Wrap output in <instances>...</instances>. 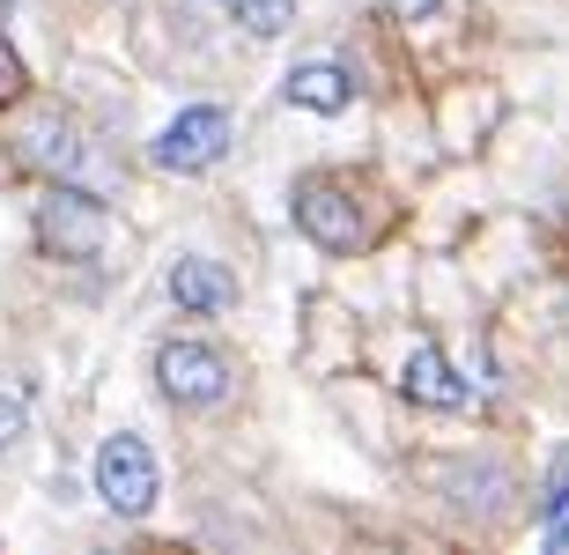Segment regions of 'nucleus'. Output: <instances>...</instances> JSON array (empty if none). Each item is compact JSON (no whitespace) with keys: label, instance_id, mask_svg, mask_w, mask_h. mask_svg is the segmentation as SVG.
<instances>
[{"label":"nucleus","instance_id":"nucleus-4","mask_svg":"<svg viewBox=\"0 0 569 555\" xmlns=\"http://www.w3.org/2000/svg\"><path fill=\"white\" fill-rule=\"evenodd\" d=\"M296 222H303V237H318L326 252H348V245H362V215H356V192L340 186V178H296Z\"/></svg>","mask_w":569,"mask_h":555},{"label":"nucleus","instance_id":"nucleus-2","mask_svg":"<svg viewBox=\"0 0 569 555\" xmlns=\"http://www.w3.org/2000/svg\"><path fill=\"white\" fill-rule=\"evenodd\" d=\"M97 496H104L119 518H141L148 504H156V452L141 445V437H104L97 445Z\"/></svg>","mask_w":569,"mask_h":555},{"label":"nucleus","instance_id":"nucleus-6","mask_svg":"<svg viewBox=\"0 0 569 555\" xmlns=\"http://www.w3.org/2000/svg\"><path fill=\"white\" fill-rule=\"evenodd\" d=\"M170 297H178V311L214 319V311H230V304H237V281H230V267H222V259L186 252V259H170Z\"/></svg>","mask_w":569,"mask_h":555},{"label":"nucleus","instance_id":"nucleus-1","mask_svg":"<svg viewBox=\"0 0 569 555\" xmlns=\"http://www.w3.org/2000/svg\"><path fill=\"white\" fill-rule=\"evenodd\" d=\"M104 237H111L104 200H97V192H82V186H67V178H52V192L38 200V245H44V252L89 267V259L104 252Z\"/></svg>","mask_w":569,"mask_h":555},{"label":"nucleus","instance_id":"nucleus-14","mask_svg":"<svg viewBox=\"0 0 569 555\" xmlns=\"http://www.w3.org/2000/svg\"><path fill=\"white\" fill-rule=\"evenodd\" d=\"M437 8H443V0H385V16H392V22H429Z\"/></svg>","mask_w":569,"mask_h":555},{"label":"nucleus","instance_id":"nucleus-12","mask_svg":"<svg viewBox=\"0 0 569 555\" xmlns=\"http://www.w3.org/2000/svg\"><path fill=\"white\" fill-rule=\"evenodd\" d=\"M22 423H30V415H22V400H16V393H0V452L22 437Z\"/></svg>","mask_w":569,"mask_h":555},{"label":"nucleus","instance_id":"nucleus-9","mask_svg":"<svg viewBox=\"0 0 569 555\" xmlns=\"http://www.w3.org/2000/svg\"><path fill=\"white\" fill-rule=\"evenodd\" d=\"M407 400H422V407H466V385H459V370L443 364L437 348H415L407 356Z\"/></svg>","mask_w":569,"mask_h":555},{"label":"nucleus","instance_id":"nucleus-13","mask_svg":"<svg viewBox=\"0 0 569 555\" xmlns=\"http://www.w3.org/2000/svg\"><path fill=\"white\" fill-rule=\"evenodd\" d=\"M22 97V60L8 52V38H0V105H16Z\"/></svg>","mask_w":569,"mask_h":555},{"label":"nucleus","instance_id":"nucleus-7","mask_svg":"<svg viewBox=\"0 0 569 555\" xmlns=\"http://www.w3.org/2000/svg\"><path fill=\"white\" fill-rule=\"evenodd\" d=\"M22 163L44 171V178H74V171H82V133H74V119L38 111V119L22 127Z\"/></svg>","mask_w":569,"mask_h":555},{"label":"nucleus","instance_id":"nucleus-11","mask_svg":"<svg viewBox=\"0 0 569 555\" xmlns=\"http://www.w3.org/2000/svg\"><path fill=\"white\" fill-rule=\"evenodd\" d=\"M540 541H548L555 555H569V467H562V482H555V496L540 504Z\"/></svg>","mask_w":569,"mask_h":555},{"label":"nucleus","instance_id":"nucleus-10","mask_svg":"<svg viewBox=\"0 0 569 555\" xmlns=\"http://www.w3.org/2000/svg\"><path fill=\"white\" fill-rule=\"evenodd\" d=\"M230 16L252 30V38H281L289 30V0H230Z\"/></svg>","mask_w":569,"mask_h":555},{"label":"nucleus","instance_id":"nucleus-5","mask_svg":"<svg viewBox=\"0 0 569 555\" xmlns=\"http://www.w3.org/2000/svg\"><path fill=\"white\" fill-rule=\"evenodd\" d=\"M156 378H163V393L178 407H214L230 393V364H222V348H208V341H170L163 356H156Z\"/></svg>","mask_w":569,"mask_h":555},{"label":"nucleus","instance_id":"nucleus-8","mask_svg":"<svg viewBox=\"0 0 569 555\" xmlns=\"http://www.w3.org/2000/svg\"><path fill=\"white\" fill-rule=\"evenodd\" d=\"M289 105L326 111V119H333V111L356 105V75H348V67H333V60H303V67L289 75Z\"/></svg>","mask_w":569,"mask_h":555},{"label":"nucleus","instance_id":"nucleus-3","mask_svg":"<svg viewBox=\"0 0 569 555\" xmlns=\"http://www.w3.org/2000/svg\"><path fill=\"white\" fill-rule=\"evenodd\" d=\"M222 156H230V111L222 105H192L156 133V163L163 171H208Z\"/></svg>","mask_w":569,"mask_h":555}]
</instances>
